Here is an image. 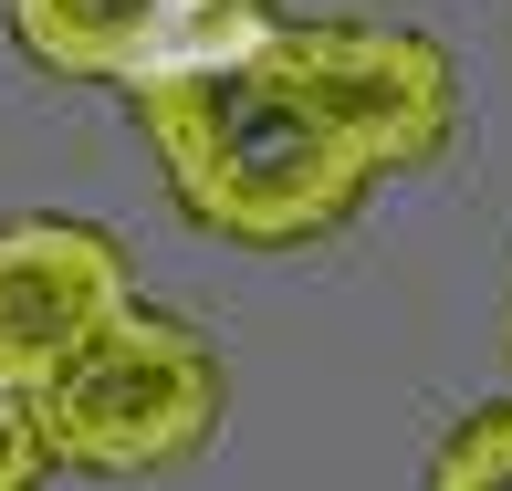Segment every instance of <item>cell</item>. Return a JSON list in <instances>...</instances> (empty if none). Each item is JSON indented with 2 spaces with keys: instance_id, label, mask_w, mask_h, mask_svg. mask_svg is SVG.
<instances>
[{
  "instance_id": "1",
  "label": "cell",
  "mask_w": 512,
  "mask_h": 491,
  "mask_svg": "<svg viewBox=\"0 0 512 491\" xmlns=\"http://www.w3.org/2000/svg\"><path fill=\"white\" fill-rule=\"evenodd\" d=\"M136 126H147L178 209L199 230H220V241H241V251H314L377 189V157L356 147L335 95L304 74L283 21L241 63L136 84Z\"/></svg>"
},
{
  "instance_id": "2",
  "label": "cell",
  "mask_w": 512,
  "mask_h": 491,
  "mask_svg": "<svg viewBox=\"0 0 512 491\" xmlns=\"http://www.w3.org/2000/svg\"><path fill=\"white\" fill-rule=\"evenodd\" d=\"M32 418H42L53 471L147 481V471H178V460H199L209 439H220L230 366H220V345H209L199 324L126 303L115 324H95V335L32 387Z\"/></svg>"
},
{
  "instance_id": "3",
  "label": "cell",
  "mask_w": 512,
  "mask_h": 491,
  "mask_svg": "<svg viewBox=\"0 0 512 491\" xmlns=\"http://www.w3.org/2000/svg\"><path fill=\"white\" fill-rule=\"evenodd\" d=\"M11 42L63 84H168V74H209V63H241L272 32V0H0Z\"/></svg>"
},
{
  "instance_id": "4",
  "label": "cell",
  "mask_w": 512,
  "mask_h": 491,
  "mask_svg": "<svg viewBox=\"0 0 512 491\" xmlns=\"http://www.w3.org/2000/svg\"><path fill=\"white\" fill-rule=\"evenodd\" d=\"M283 42L304 53V74L335 95V115L356 126V147L377 157V178L439 168L460 136V74L429 32L408 21H283Z\"/></svg>"
},
{
  "instance_id": "5",
  "label": "cell",
  "mask_w": 512,
  "mask_h": 491,
  "mask_svg": "<svg viewBox=\"0 0 512 491\" xmlns=\"http://www.w3.org/2000/svg\"><path fill=\"white\" fill-rule=\"evenodd\" d=\"M126 303H136V262H126L115 230L53 220V209L0 220V387L32 397L95 324L126 314Z\"/></svg>"
},
{
  "instance_id": "6",
  "label": "cell",
  "mask_w": 512,
  "mask_h": 491,
  "mask_svg": "<svg viewBox=\"0 0 512 491\" xmlns=\"http://www.w3.org/2000/svg\"><path fill=\"white\" fill-rule=\"evenodd\" d=\"M429 491H512V397L502 408H471L429 460Z\"/></svg>"
},
{
  "instance_id": "7",
  "label": "cell",
  "mask_w": 512,
  "mask_h": 491,
  "mask_svg": "<svg viewBox=\"0 0 512 491\" xmlns=\"http://www.w3.org/2000/svg\"><path fill=\"white\" fill-rule=\"evenodd\" d=\"M53 481V450H42V418L21 387H0V491H42Z\"/></svg>"
}]
</instances>
